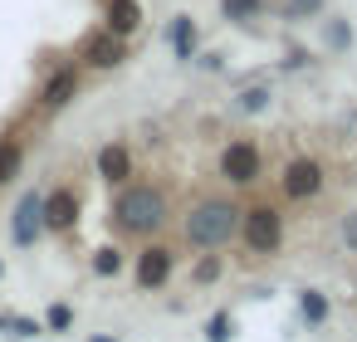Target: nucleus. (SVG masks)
Here are the masks:
<instances>
[{
  "mask_svg": "<svg viewBox=\"0 0 357 342\" xmlns=\"http://www.w3.org/2000/svg\"><path fill=\"white\" fill-rule=\"evenodd\" d=\"M113 220H118V230H128V235H152V230H162V220H167V196H162L157 186H128V191L118 196V205H113Z\"/></svg>",
  "mask_w": 357,
  "mask_h": 342,
  "instance_id": "nucleus-1",
  "label": "nucleus"
},
{
  "mask_svg": "<svg viewBox=\"0 0 357 342\" xmlns=\"http://www.w3.org/2000/svg\"><path fill=\"white\" fill-rule=\"evenodd\" d=\"M235 230H240V205H230V201H201L186 215V240L196 249H220Z\"/></svg>",
  "mask_w": 357,
  "mask_h": 342,
  "instance_id": "nucleus-2",
  "label": "nucleus"
},
{
  "mask_svg": "<svg viewBox=\"0 0 357 342\" xmlns=\"http://www.w3.org/2000/svg\"><path fill=\"white\" fill-rule=\"evenodd\" d=\"M240 235L255 254H274L284 244V215L274 205H250V210H240Z\"/></svg>",
  "mask_w": 357,
  "mask_h": 342,
  "instance_id": "nucleus-3",
  "label": "nucleus"
},
{
  "mask_svg": "<svg viewBox=\"0 0 357 342\" xmlns=\"http://www.w3.org/2000/svg\"><path fill=\"white\" fill-rule=\"evenodd\" d=\"M220 176H225L230 186H250V181L259 176V147H255V142H230V147L220 152Z\"/></svg>",
  "mask_w": 357,
  "mask_h": 342,
  "instance_id": "nucleus-4",
  "label": "nucleus"
},
{
  "mask_svg": "<svg viewBox=\"0 0 357 342\" xmlns=\"http://www.w3.org/2000/svg\"><path fill=\"white\" fill-rule=\"evenodd\" d=\"M279 186H284L289 201H308V196H318V186H323V166H318L313 157H294V162L284 166Z\"/></svg>",
  "mask_w": 357,
  "mask_h": 342,
  "instance_id": "nucleus-5",
  "label": "nucleus"
},
{
  "mask_svg": "<svg viewBox=\"0 0 357 342\" xmlns=\"http://www.w3.org/2000/svg\"><path fill=\"white\" fill-rule=\"evenodd\" d=\"M172 264H176V254H172L167 244H147V249L137 254V283H142V288H162V283L172 279Z\"/></svg>",
  "mask_w": 357,
  "mask_h": 342,
  "instance_id": "nucleus-6",
  "label": "nucleus"
},
{
  "mask_svg": "<svg viewBox=\"0 0 357 342\" xmlns=\"http://www.w3.org/2000/svg\"><path fill=\"white\" fill-rule=\"evenodd\" d=\"M128 59V49H123V35H113V30H103V35H89V45H84V64L89 69H118Z\"/></svg>",
  "mask_w": 357,
  "mask_h": 342,
  "instance_id": "nucleus-7",
  "label": "nucleus"
},
{
  "mask_svg": "<svg viewBox=\"0 0 357 342\" xmlns=\"http://www.w3.org/2000/svg\"><path fill=\"white\" fill-rule=\"evenodd\" d=\"M74 220H79V196H74L69 186L50 191V196H45V225H50V230H74Z\"/></svg>",
  "mask_w": 357,
  "mask_h": 342,
  "instance_id": "nucleus-8",
  "label": "nucleus"
},
{
  "mask_svg": "<svg viewBox=\"0 0 357 342\" xmlns=\"http://www.w3.org/2000/svg\"><path fill=\"white\" fill-rule=\"evenodd\" d=\"M40 225H45V196H20V205H15V240L20 244H30L35 235H40Z\"/></svg>",
  "mask_w": 357,
  "mask_h": 342,
  "instance_id": "nucleus-9",
  "label": "nucleus"
},
{
  "mask_svg": "<svg viewBox=\"0 0 357 342\" xmlns=\"http://www.w3.org/2000/svg\"><path fill=\"white\" fill-rule=\"evenodd\" d=\"M98 176H103V181H128V176H132V152H128L123 142H108V147L98 152Z\"/></svg>",
  "mask_w": 357,
  "mask_h": 342,
  "instance_id": "nucleus-10",
  "label": "nucleus"
},
{
  "mask_svg": "<svg viewBox=\"0 0 357 342\" xmlns=\"http://www.w3.org/2000/svg\"><path fill=\"white\" fill-rule=\"evenodd\" d=\"M74 93H79V69H59V74H54V79L45 84V93H40V103H45L50 113H54V108H64V103H69Z\"/></svg>",
  "mask_w": 357,
  "mask_h": 342,
  "instance_id": "nucleus-11",
  "label": "nucleus"
},
{
  "mask_svg": "<svg viewBox=\"0 0 357 342\" xmlns=\"http://www.w3.org/2000/svg\"><path fill=\"white\" fill-rule=\"evenodd\" d=\"M137 25H142V6L137 0H108V30L113 35H137Z\"/></svg>",
  "mask_w": 357,
  "mask_h": 342,
  "instance_id": "nucleus-12",
  "label": "nucleus"
},
{
  "mask_svg": "<svg viewBox=\"0 0 357 342\" xmlns=\"http://www.w3.org/2000/svg\"><path fill=\"white\" fill-rule=\"evenodd\" d=\"M298 313H303V322H308V327L328 322V293H318V288H303V293H298Z\"/></svg>",
  "mask_w": 357,
  "mask_h": 342,
  "instance_id": "nucleus-13",
  "label": "nucleus"
},
{
  "mask_svg": "<svg viewBox=\"0 0 357 342\" xmlns=\"http://www.w3.org/2000/svg\"><path fill=\"white\" fill-rule=\"evenodd\" d=\"M172 49H176V59H191V54H196V25H191L186 15L172 20Z\"/></svg>",
  "mask_w": 357,
  "mask_h": 342,
  "instance_id": "nucleus-14",
  "label": "nucleus"
},
{
  "mask_svg": "<svg viewBox=\"0 0 357 342\" xmlns=\"http://www.w3.org/2000/svg\"><path fill=\"white\" fill-rule=\"evenodd\" d=\"M220 10H225V20L245 25V20H255V15L264 10V0H220Z\"/></svg>",
  "mask_w": 357,
  "mask_h": 342,
  "instance_id": "nucleus-15",
  "label": "nucleus"
},
{
  "mask_svg": "<svg viewBox=\"0 0 357 342\" xmlns=\"http://www.w3.org/2000/svg\"><path fill=\"white\" fill-rule=\"evenodd\" d=\"M20 171V147L15 142H0V181H10Z\"/></svg>",
  "mask_w": 357,
  "mask_h": 342,
  "instance_id": "nucleus-16",
  "label": "nucleus"
},
{
  "mask_svg": "<svg viewBox=\"0 0 357 342\" xmlns=\"http://www.w3.org/2000/svg\"><path fill=\"white\" fill-rule=\"evenodd\" d=\"M118 269H123V254H118L113 244L93 254V274H103V279H108V274H118Z\"/></svg>",
  "mask_w": 357,
  "mask_h": 342,
  "instance_id": "nucleus-17",
  "label": "nucleus"
},
{
  "mask_svg": "<svg viewBox=\"0 0 357 342\" xmlns=\"http://www.w3.org/2000/svg\"><path fill=\"white\" fill-rule=\"evenodd\" d=\"M318 10H323V0H284L289 20H303V15H318Z\"/></svg>",
  "mask_w": 357,
  "mask_h": 342,
  "instance_id": "nucleus-18",
  "label": "nucleus"
},
{
  "mask_svg": "<svg viewBox=\"0 0 357 342\" xmlns=\"http://www.w3.org/2000/svg\"><path fill=\"white\" fill-rule=\"evenodd\" d=\"M206 337H211V342H230V313H215V318L206 322Z\"/></svg>",
  "mask_w": 357,
  "mask_h": 342,
  "instance_id": "nucleus-19",
  "label": "nucleus"
},
{
  "mask_svg": "<svg viewBox=\"0 0 357 342\" xmlns=\"http://www.w3.org/2000/svg\"><path fill=\"white\" fill-rule=\"evenodd\" d=\"M264 103H269V93H264V88H245V93H240V108H245V113H259Z\"/></svg>",
  "mask_w": 357,
  "mask_h": 342,
  "instance_id": "nucleus-20",
  "label": "nucleus"
},
{
  "mask_svg": "<svg viewBox=\"0 0 357 342\" xmlns=\"http://www.w3.org/2000/svg\"><path fill=\"white\" fill-rule=\"evenodd\" d=\"M215 274H220V259H215V254H211V259H201V264H196V279H201V283H211V279H215Z\"/></svg>",
  "mask_w": 357,
  "mask_h": 342,
  "instance_id": "nucleus-21",
  "label": "nucleus"
},
{
  "mask_svg": "<svg viewBox=\"0 0 357 342\" xmlns=\"http://www.w3.org/2000/svg\"><path fill=\"white\" fill-rule=\"evenodd\" d=\"M69 322H74V313H69L64 303H54V308H50V327H69Z\"/></svg>",
  "mask_w": 357,
  "mask_h": 342,
  "instance_id": "nucleus-22",
  "label": "nucleus"
},
{
  "mask_svg": "<svg viewBox=\"0 0 357 342\" xmlns=\"http://www.w3.org/2000/svg\"><path fill=\"white\" fill-rule=\"evenodd\" d=\"M342 240H347V249H357V210L342 215Z\"/></svg>",
  "mask_w": 357,
  "mask_h": 342,
  "instance_id": "nucleus-23",
  "label": "nucleus"
},
{
  "mask_svg": "<svg viewBox=\"0 0 357 342\" xmlns=\"http://www.w3.org/2000/svg\"><path fill=\"white\" fill-rule=\"evenodd\" d=\"M333 49H347V25H342V20L333 25Z\"/></svg>",
  "mask_w": 357,
  "mask_h": 342,
  "instance_id": "nucleus-24",
  "label": "nucleus"
},
{
  "mask_svg": "<svg viewBox=\"0 0 357 342\" xmlns=\"http://www.w3.org/2000/svg\"><path fill=\"white\" fill-rule=\"evenodd\" d=\"M93 342H113V337H93Z\"/></svg>",
  "mask_w": 357,
  "mask_h": 342,
  "instance_id": "nucleus-25",
  "label": "nucleus"
}]
</instances>
